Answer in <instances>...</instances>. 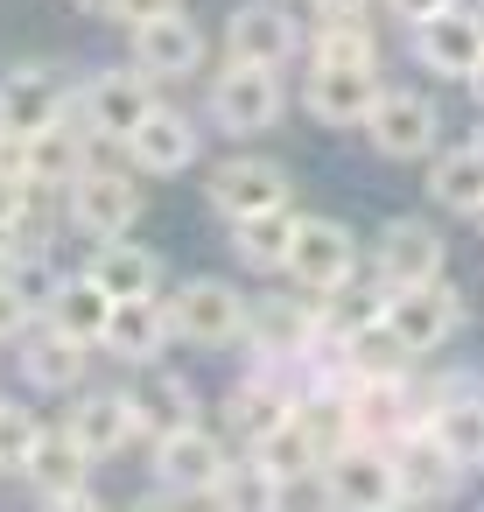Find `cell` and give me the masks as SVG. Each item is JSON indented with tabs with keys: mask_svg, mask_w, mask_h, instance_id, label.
<instances>
[{
	"mask_svg": "<svg viewBox=\"0 0 484 512\" xmlns=\"http://www.w3.org/2000/svg\"><path fill=\"white\" fill-rule=\"evenodd\" d=\"M239 463V442L218 428V421H190V428H169L148 442V505H211L218 477Z\"/></svg>",
	"mask_w": 484,
	"mask_h": 512,
	"instance_id": "obj_1",
	"label": "cell"
},
{
	"mask_svg": "<svg viewBox=\"0 0 484 512\" xmlns=\"http://www.w3.org/2000/svg\"><path fill=\"white\" fill-rule=\"evenodd\" d=\"M204 120L225 141H267L288 120V78L267 71V64L225 57L218 71H204Z\"/></svg>",
	"mask_w": 484,
	"mask_h": 512,
	"instance_id": "obj_2",
	"label": "cell"
},
{
	"mask_svg": "<svg viewBox=\"0 0 484 512\" xmlns=\"http://www.w3.org/2000/svg\"><path fill=\"white\" fill-rule=\"evenodd\" d=\"M64 218H71V232L78 239H127L141 218H148V183H141V169L120 155H99L71 190H64Z\"/></svg>",
	"mask_w": 484,
	"mask_h": 512,
	"instance_id": "obj_3",
	"label": "cell"
},
{
	"mask_svg": "<svg viewBox=\"0 0 484 512\" xmlns=\"http://www.w3.org/2000/svg\"><path fill=\"white\" fill-rule=\"evenodd\" d=\"M169 316H176V344L239 351L246 323H253V295L225 274H183V281H169Z\"/></svg>",
	"mask_w": 484,
	"mask_h": 512,
	"instance_id": "obj_4",
	"label": "cell"
},
{
	"mask_svg": "<svg viewBox=\"0 0 484 512\" xmlns=\"http://www.w3.org/2000/svg\"><path fill=\"white\" fill-rule=\"evenodd\" d=\"M155 106H162V85H155L141 64H99V71L78 78V120H85L113 155L134 141V127H141Z\"/></svg>",
	"mask_w": 484,
	"mask_h": 512,
	"instance_id": "obj_5",
	"label": "cell"
},
{
	"mask_svg": "<svg viewBox=\"0 0 484 512\" xmlns=\"http://www.w3.org/2000/svg\"><path fill=\"white\" fill-rule=\"evenodd\" d=\"M386 323H393V337L428 365L435 351H449V344L463 337V323H470V288L449 281V274L414 281V288H393V295H386Z\"/></svg>",
	"mask_w": 484,
	"mask_h": 512,
	"instance_id": "obj_6",
	"label": "cell"
},
{
	"mask_svg": "<svg viewBox=\"0 0 484 512\" xmlns=\"http://www.w3.org/2000/svg\"><path fill=\"white\" fill-rule=\"evenodd\" d=\"M316 498H323V505H344V512H386V505H407L393 442L358 435V442H344L337 456H323V470H316Z\"/></svg>",
	"mask_w": 484,
	"mask_h": 512,
	"instance_id": "obj_7",
	"label": "cell"
},
{
	"mask_svg": "<svg viewBox=\"0 0 484 512\" xmlns=\"http://www.w3.org/2000/svg\"><path fill=\"white\" fill-rule=\"evenodd\" d=\"M204 204H211L218 225H239V218H253V211L295 204V176H288V162L253 155V141H239L225 162L204 169Z\"/></svg>",
	"mask_w": 484,
	"mask_h": 512,
	"instance_id": "obj_8",
	"label": "cell"
},
{
	"mask_svg": "<svg viewBox=\"0 0 484 512\" xmlns=\"http://www.w3.org/2000/svg\"><path fill=\"white\" fill-rule=\"evenodd\" d=\"M358 134H365V148H372L379 162H407V169H414V162H428V155L442 148V106H435V92L386 78L372 120H365Z\"/></svg>",
	"mask_w": 484,
	"mask_h": 512,
	"instance_id": "obj_9",
	"label": "cell"
},
{
	"mask_svg": "<svg viewBox=\"0 0 484 512\" xmlns=\"http://www.w3.org/2000/svg\"><path fill=\"white\" fill-rule=\"evenodd\" d=\"M407 57L435 85H470V71L484 64V8H477V0H456V8L414 22L407 29Z\"/></svg>",
	"mask_w": 484,
	"mask_h": 512,
	"instance_id": "obj_10",
	"label": "cell"
},
{
	"mask_svg": "<svg viewBox=\"0 0 484 512\" xmlns=\"http://www.w3.org/2000/svg\"><path fill=\"white\" fill-rule=\"evenodd\" d=\"M127 64H141V71L169 92V85L204 78V64H211V36H204V22H197L190 8H176V15H155V22L127 29Z\"/></svg>",
	"mask_w": 484,
	"mask_h": 512,
	"instance_id": "obj_11",
	"label": "cell"
},
{
	"mask_svg": "<svg viewBox=\"0 0 484 512\" xmlns=\"http://www.w3.org/2000/svg\"><path fill=\"white\" fill-rule=\"evenodd\" d=\"M379 92H386V64H309L302 113L316 127H330V134H358L372 120Z\"/></svg>",
	"mask_w": 484,
	"mask_h": 512,
	"instance_id": "obj_12",
	"label": "cell"
},
{
	"mask_svg": "<svg viewBox=\"0 0 484 512\" xmlns=\"http://www.w3.org/2000/svg\"><path fill=\"white\" fill-rule=\"evenodd\" d=\"M365 267H372L386 288H414V281H435V274H449V239H442V225H435V218H414V211H400V218H386V225L372 232V253H365Z\"/></svg>",
	"mask_w": 484,
	"mask_h": 512,
	"instance_id": "obj_13",
	"label": "cell"
},
{
	"mask_svg": "<svg viewBox=\"0 0 484 512\" xmlns=\"http://www.w3.org/2000/svg\"><path fill=\"white\" fill-rule=\"evenodd\" d=\"M302 50H309V22L295 8H281V0H239L225 15V57H239V64L288 71Z\"/></svg>",
	"mask_w": 484,
	"mask_h": 512,
	"instance_id": "obj_14",
	"label": "cell"
},
{
	"mask_svg": "<svg viewBox=\"0 0 484 512\" xmlns=\"http://www.w3.org/2000/svg\"><path fill=\"white\" fill-rule=\"evenodd\" d=\"M365 274V253H358V232L344 218H323V211H302V232H295V253H288V281L309 288V295H330L344 281Z\"/></svg>",
	"mask_w": 484,
	"mask_h": 512,
	"instance_id": "obj_15",
	"label": "cell"
},
{
	"mask_svg": "<svg viewBox=\"0 0 484 512\" xmlns=\"http://www.w3.org/2000/svg\"><path fill=\"white\" fill-rule=\"evenodd\" d=\"M204 134H211V120L204 113H190V106H155L141 127H134V141L120 148L141 176H190L197 162H204Z\"/></svg>",
	"mask_w": 484,
	"mask_h": 512,
	"instance_id": "obj_16",
	"label": "cell"
},
{
	"mask_svg": "<svg viewBox=\"0 0 484 512\" xmlns=\"http://www.w3.org/2000/svg\"><path fill=\"white\" fill-rule=\"evenodd\" d=\"M71 106H78V85H71L57 64H43V57L0 71V127H8V134H43V127H57Z\"/></svg>",
	"mask_w": 484,
	"mask_h": 512,
	"instance_id": "obj_17",
	"label": "cell"
},
{
	"mask_svg": "<svg viewBox=\"0 0 484 512\" xmlns=\"http://www.w3.org/2000/svg\"><path fill=\"white\" fill-rule=\"evenodd\" d=\"M92 358L99 344L57 330V323H36L22 344H15V365H22V386L29 393H50V400H71L78 386H92Z\"/></svg>",
	"mask_w": 484,
	"mask_h": 512,
	"instance_id": "obj_18",
	"label": "cell"
},
{
	"mask_svg": "<svg viewBox=\"0 0 484 512\" xmlns=\"http://www.w3.org/2000/svg\"><path fill=\"white\" fill-rule=\"evenodd\" d=\"M288 414H295V386H288L274 365H246V372L225 386V400H218V428H225L239 449H253L260 435H274Z\"/></svg>",
	"mask_w": 484,
	"mask_h": 512,
	"instance_id": "obj_19",
	"label": "cell"
},
{
	"mask_svg": "<svg viewBox=\"0 0 484 512\" xmlns=\"http://www.w3.org/2000/svg\"><path fill=\"white\" fill-rule=\"evenodd\" d=\"M127 400H134V421H141V442L204 421V393L190 386V372H169L162 358L155 365H127Z\"/></svg>",
	"mask_w": 484,
	"mask_h": 512,
	"instance_id": "obj_20",
	"label": "cell"
},
{
	"mask_svg": "<svg viewBox=\"0 0 484 512\" xmlns=\"http://www.w3.org/2000/svg\"><path fill=\"white\" fill-rule=\"evenodd\" d=\"M393 456H400V491H407V505H456L463 491H470V477H477V463H463L449 442H435L428 428L421 435H407V442H393Z\"/></svg>",
	"mask_w": 484,
	"mask_h": 512,
	"instance_id": "obj_21",
	"label": "cell"
},
{
	"mask_svg": "<svg viewBox=\"0 0 484 512\" xmlns=\"http://www.w3.org/2000/svg\"><path fill=\"white\" fill-rule=\"evenodd\" d=\"M99 155H113V148H106V141H99V134H92V127L78 120V106H71V113H64L57 127L29 134V183H36V190H57V197H64V190H71V183H78V176H85V169L99 162Z\"/></svg>",
	"mask_w": 484,
	"mask_h": 512,
	"instance_id": "obj_22",
	"label": "cell"
},
{
	"mask_svg": "<svg viewBox=\"0 0 484 512\" xmlns=\"http://www.w3.org/2000/svg\"><path fill=\"white\" fill-rule=\"evenodd\" d=\"M169 344H176L169 295H127V302H113V323L99 337V351L113 365H155V358H169Z\"/></svg>",
	"mask_w": 484,
	"mask_h": 512,
	"instance_id": "obj_23",
	"label": "cell"
},
{
	"mask_svg": "<svg viewBox=\"0 0 484 512\" xmlns=\"http://www.w3.org/2000/svg\"><path fill=\"white\" fill-rule=\"evenodd\" d=\"M64 421L78 428V442H85L99 463H106V456H127V449L141 442V421H134L127 386H78L71 407H64Z\"/></svg>",
	"mask_w": 484,
	"mask_h": 512,
	"instance_id": "obj_24",
	"label": "cell"
},
{
	"mask_svg": "<svg viewBox=\"0 0 484 512\" xmlns=\"http://www.w3.org/2000/svg\"><path fill=\"white\" fill-rule=\"evenodd\" d=\"M295 232H302V204H274V211H253V218L225 225V246H232V260H239L246 274L274 281V274H288Z\"/></svg>",
	"mask_w": 484,
	"mask_h": 512,
	"instance_id": "obj_25",
	"label": "cell"
},
{
	"mask_svg": "<svg viewBox=\"0 0 484 512\" xmlns=\"http://www.w3.org/2000/svg\"><path fill=\"white\" fill-rule=\"evenodd\" d=\"M421 169H428L421 190L442 218H477L484 211V148L477 141H442Z\"/></svg>",
	"mask_w": 484,
	"mask_h": 512,
	"instance_id": "obj_26",
	"label": "cell"
},
{
	"mask_svg": "<svg viewBox=\"0 0 484 512\" xmlns=\"http://www.w3.org/2000/svg\"><path fill=\"white\" fill-rule=\"evenodd\" d=\"M85 267L127 302V295H169V267H162V253L155 246H141L134 232L127 239H99L92 253H85Z\"/></svg>",
	"mask_w": 484,
	"mask_h": 512,
	"instance_id": "obj_27",
	"label": "cell"
},
{
	"mask_svg": "<svg viewBox=\"0 0 484 512\" xmlns=\"http://www.w3.org/2000/svg\"><path fill=\"white\" fill-rule=\"evenodd\" d=\"M246 456H253V463H260V470H267L274 484H288V505H295V498H316V470H323V449L309 442V428H302L295 414H288V421H281L274 435H260V442H253Z\"/></svg>",
	"mask_w": 484,
	"mask_h": 512,
	"instance_id": "obj_28",
	"label": "cell"
},
{
	"mask_svg": "<svg viewBox=\"0 0 484 512\" xmlns=\"http://www.w3.org/2000/svg\"><path fill=\"white\" fill-rule=\"evenodd\" d=\"M113 288L92 274V267H71L64 281H57V295H50V309H43V323H57V330H71V337H85V344H99L106 337V323H113Z\"/></svg>",
	"mask_w": 484,
	"mask_h": 512,
	"instance_id": "obj_29",
	"label": "cell"
},
{
	"mask_svg": "<svg viewBox=\"0 0 484 512\" xmlns=\"http://www.w3.org/2000/svg\"><path fill=\"white\" fill-rule=\"evenodd\" d=\"M92 470H99V456L78 442V428H71V421H43V442H36L22 484L43 498V491H64V484H78V477H92Z\"/></svg>",
	"mask_w": 484,
	"mask_h": 512,
	"instance_id": "obj_30",
	"label": "cell"
},
{
	"mask_svg": "<svg viewBox=\"0 0 484 512\" xmlns=\"http://www.w3.org/2000/svg\"><path fill=\"white\" fill-rule=\"evenodd\" d=\"M36 442H43V414L22 407V400H8V407H0V477H22L29 456H36Z\"/></svg>",
	"mask_w": 484,
	"mask_h": 512,
	"instance_id": "obj_31",
	"label": "cell"
},
{
	"mask_svg": "<svg viewBox=\"0 0 484 512\" xmlns=\"http://www.w3.org/2000/svg\"><path fill=\"white\" fill-rule=\"evenodd\" d=\"M36 323H43V309H36V302H29L15 281H0V351H15V344H22Z\"/></svg>",
	"mask_w": 484,
	"mask_h": 512,
	"instance_id": "obj_32",
	"label": "cell"
},
{
	"mask_svg": "<svg viewBox=\"0 0 484 512\" xmlns=\"http://www.w3.org/2000/svg\"><path fill=\"white\" fill-rule=\"evenodd\" d=\"M29 211H36V183L22 169H0V232L29 225Z\"/></svg>",
	"mask_w": 484,
	"mask_h": 512,
	"instance_id": "obj_33",
	"label": "cell"
},
{
	"mask_svg": "<svg viewBox=\"0 0 484 512\" xmlns=\"http://www.w3.org/2000/svg\"><path fill=\"white\" fill-rule=\"evenodd\" d=\"M36 505H50V512H99L106 498H99V484H92V477H78V484H64V491H43Z\"/></svg>",
	"mask_w": 484,
	"mask_h": 512,
	"instance_id": "obj_34",
	"label": "cell"
},
{
	"mask_svg": "<svg viewBox=\"0 0 484 512\" xmlns=\"http://www.w3.org/2000/svg\"><path fill=\"white\" fill-rule=\"evenodd\" d=\"M183 0H113V22L120 29H141V22H155V15H176Z\"/></svg>",
	"mask_w": 484,
	"mask_h": 512,
	"instance_id": "obj_35",
	"label": "cell"
},
{
	"mask_svg": "<svg viewBox=\"0 0 484 512\" xmlns=\"http://www.w3.org/2000/svg\"><path fill=\"white\" fill-rule=\"evenodd\" d=\"M442 8H456V0H379V15H393L400 29H414V22H428V15H442Z\"/></svg>",
	"mask_w": 484,
	"mask_h": 512,
	"instance_id": "obj_36",
	"label": "cell"
},
{
	"mask_svg": "<svg viewBox=\"0 0 484 512\" xmlns=\"http://www.w3.org/2000/svg\"><path fill=\"white\" fill-rule=\"evenodd\" d=\"M309 15H379V0H309Z\"/></svg>",
	"mask_w": 484,
	"mask_h": 512,
	"instance_id": "obj_37",
	"label": "cell"
},
{
	"mask_svg": "<svg viewBox=\"0 0 484 512\" xmlns=\"http://www.w3.org/2000/svg\"><path fill=\"white\" fill-rule=\"evenodd\" d=\"M78 15H92V22H113V0H71Z\"/></svg>",
	"mask_w": 484,
	"mask_h": 512,
	"instance_id": "obj_38",
	"label": "cell"
},
{
	"mask_svg": "<svg viewBox=\"0 0 484 512\" xmlns=\"http://www.w3.org/2000/svg\"><path fill=\"white\" fill-rule=\"evenodd\" d=\"M463 92H470V99H477V113H484V64L470 71V85H463Z\"/></svg>",
	"mask_w": 484,
	"mask_h": 512,
	"instance_id": "obj_39",
	"label": "cell"
},
{
	"mask_svg": "<svg viewBox=\"0 0 484 512\" xmlns=\"http://www.w3.org/2000/svg\"><path fill=\"white\" fill-rule=\"evenodd\" d=\"M8 267H15V253H8V232H0V281H8Z\"/></svg>",
	"mask_w": 484,
	"mask_h": 512,
	"instance_id": "obj_40",
	"label": "cell"
},
{
	"mask_svg": "<svg viewBox=\"0 0 484 512\" xmlns=\"http://www.w3.org/2000/svg\"><path fill=\"white\" fill-rule=\"evenodd\" d=\"M470 141H477V148H484V113H477V127H470Z\"/></svg>",
	"mask_w": 484,
	"mask_h": 512,
	"instance_id": "obj_41",
	"label": "cell"
},
{
	"mask_svg": "<svg viewBox=\"0 0 484 512\" xmlns=\"http://www.w3.org/2000/svg\"><path fill=\"white\" fill-rule=\"evenodd\" d=\"M470 225H477V239H484V211H477V218H470Z\"/></svg>",
	"mask_w": 484,
	"mask_h": 512,
	"instance_id": "obj_42",
	"label": "cell"
},
{
	"mask_svg": "<svg viewBox=\"0 0 484 512\" xmlns=\"http://www.w3.org/2000/svg\"><path fill=\"white\" fill-rule=\"evenodd\" d=\"M0 407H8V393H0Z\"/></svg>",
	"mask_w": 484,
	"mask_h": 512,
	"instance_id": "obj_43",
	"label": "cell"
},
{
	"mask_svg": "<svg viewBox=\"0 0 484 512\" xmlns=\"http://www.w3.org/2000/svg\"><path fill=\"white\" fill-rule=\"evenodd\" d=\"M477 8H484V0H477Z\"/></svg>",
	"mask_w": 484,
	"mask_h": 512,
	"instance_id": "obj_44",
	"label": "cell"
},
{
	"mask_svg": "<svg viewBox=\"0 0 484 512\" xmlns=\"http://www.w3.org/2000/svg\"><path fill=\"white\" fill-rule=\"evenodd\" d=\"M477 470H484V463H477Z\"/></svg>",
	"mask_w": 484,
	"mask_h": 512,
	"instance_id": "obj_45",
	"label": "cell"
}]
</instances>
